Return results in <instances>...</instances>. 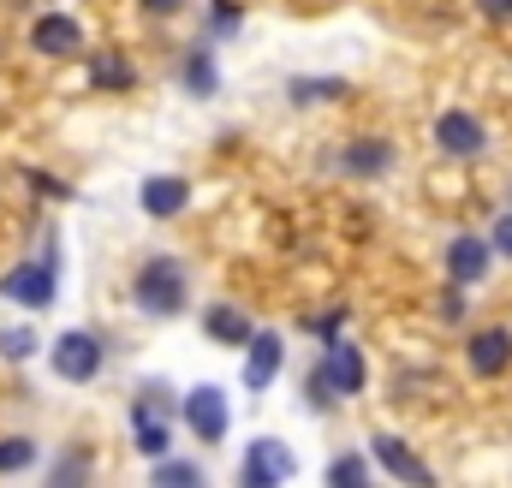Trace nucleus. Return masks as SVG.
I'll list each match as a JSON object with an SVG mask.
<instances>
[{"instance_id":"nucleus-1","label":"nucleus","mask_w":512,"mask_h":488,"mask_svg":"<svg viewBox=\"0 0 512 488\" xmlns=\"http://www.w3.org/2000/svg\"><path fill=\"white\" fill-rule=\"evenodd\" d=\"M137 304L149 310V316H179L185 310V262H173V256H149L143 268H137Z\"/></svg>"},{"instance_id":"nucleus-2","label":"nucleus","mask_w":512,"mask_h":488,"mask_svg":"<svg viewBox=\"0 0 512 488\" xmlns=\"http://www.w3.org/2000/svg\"><path fill=\"white\" fill-rule=\"evenodd\" d=\"M0 298H12V304H24V310H48V304H54V256L12 268V274L0 280Z\"/></svg>"},{"instance_id":"nucleus-3","label":"nucleus","mask_w":512,"mask_h":488,"mask_svg":"<svg viewBox=\"0 0 512 488\" xmlns=\"http://www.w3.org/2000/svg\"><path fill=\"white\" fill-rule=\"evenodd\" d=\"M310 387H316V399H322V387H328V393H364V352L346 346V340H334Z\"/></svg>"},{"instance_id":"nucleus-4","label":"nucleus","mask_w":512,"mask_h":488,"mask_svg":"<svg viewBox=\"0 0 512 488\" xmlns=\"http://www.w3.org/2000/svg\"><path fill=\"white\" fill-rule=\"evenodd\" d=\"M292 471H298V459H292L280 441H268V435H262V441H251V453H245V471H239V477H245V488H280Z\"/></svg>"},{"instance_id":"nucleus-5","label":"nucleus","mask_w":512,"mask_h":488,"mask_svg":"<svg viewBox=\"0 0 512 488\" xmlns=\"http://www.w3.org/2000/svg\"><path fill=\"white\" fill-rule=\"evenodd\" d=\"M102 369V340L96 334H60L54 340V375L60 381H90Z\"/></svg>"},{"instance_id":"nucleus-6","label":"nucleus","mask_w":512,"mask_h":488,"mask_svg":"<svg viewBox=\"0 0 512 488\" xmlns=\"http://www.w3.org/2000/svg\"><path fill=\"white\" fill-rule=\"evenodd\" d=\"M161 393L167 387H143V399L131 405V435H137V453L161 459L167 453V417H161Z\"/></svg>"},{"instance_id":"nucleus-7","label":"nucleus","mask_w":512,"mask_h":488,"mask_svg":"<svg viewBox=\"0 0 512 488\" xmlns=\"http://www.w3.org/2000/svg\"><path fill=\"white\" fill-rule=\"evenodd\" d=\"M30 42H36V54L66 60V54L84 48V30H78V18H66V12H42V18L30 24Z\"/></svg>"},{"instance_id":"nucleus-8","label":"nucleus","mask_w":512,"mask_h":488,"mask_svg":"<svg viewBox=\"0 0 512 488\" xmlns=\"http://www.w3.org/2000/svg\"><path fill=\"white\" fill-rule=\"evenodd\" d=\"M185 423H191L203 441H221V435H227V393H221V387H191V393H185Z\"/></svg>"},{"instance_id":"nucleus-9","label":"nucleus","mask_w":512,"mask_h":488,"mask_svg":"<svg viewBox=\"0 0 512 488\" xmlns=\"http://www.w3.org/2000/svg\"><path fill=\"white\" fill-rule=\"evenodd\" d=\"M370 453H376V465H382V471H393L399 483H417V488L435 483V477H429V465H423V459H417L399 435H376V441H370Z\"/></svg>"},{"instance_id":"nucleus-10","label":"nucleus","mask_w":512,"mask_h":488,"mask_svg":"<svg viewBox=\"0 0 512 488\" xmlns=\"http://www.w3.org/2000/svg\"><path fill=\"white\" fill-rule=\"evenodd\" d=\"M435 143H441L447 155L471 161V155H483V125L471 120V114H441V120H435Z\"/></svg>"},{"instance_id":"nucleus-11","label":"nucleus","mask_w":512,"mask_h":488,"mask_svg":"<svg viewBox=\"0 0 512 488\" xmlns=\"http://www.w3.org/2000/svg\"><path fill=\"white\" fill-rule=\"evenodd\" d=\"M447 274H453V286H477L483 274H489V244L483 239H453L447 244Z\"/></svg>"},{"instance_id":"nucleus-12","label":"nucleus","mask_w":512,"mask_h":488,"mask_svg":"<svg viewBox=\"0 0 512 488\" xmlns=\"http://www.w3.org/2000/svg\"><path fill=\"white\" fill-rule=\"evenodd\" d=\"M280 375V334H251V358H245V387L262 393Z\"/></svg>"},{"instance_id":"nucleus-13","label":"nucleus","mask_w":512,"mask_h":488,"mask_svg":"<svg viewBox=\"0 0 512 488\" xmlns=\"http://www.w3.org/2000/svg\"><path fill=\"white\" fill-rule=\"evenodd\" d=\"M512 358V334L507 328H483V334H471V369L477 375H501Z\"/></svg>"},{"instance_id":"nucleus-14","label":"nucleus","mask_w":512,"mask_h":488,"mask_svg":"<svg viewBox=\"0 0 512 488\" xmlns=\"http://www.w3.org/2000/svg\"><path fill=\"white\" fill-rule=\"evenodd\" d=\"M393 167V149H387L382 137H358L352 149H346V173H358V179H376Z\"/></svg>"},{"instance_id":"nucleus-15","label":"nucleus","mask_w":512,"mask_h":488,"mask_svg":"<svg viewBox=\"0 0 512 488\" xmlns=\"http://www.w3.org/2000/svg\"><path fill=\"white\" fill-rule=\"evenodd\" d=\"M185 197H191V185H185V179H149V185H143V209H149L155 221L179 215V209H185Z\"/></svg>"},{"instance_id":"nucleus-16","label":"nucleus","mask_w":512,"mask_h":488,"mask_svg":"<svg viewBox=\"0 0 512 488\" xmlns=\"http://www.w3.org/2000/svg\"><path fill=\"white\" fill-rule=\"evenodd\" d=\"M203 328H209V340H221V346H251V322H245L239 310H227V304H215V310L203 316Z\"/></svg>"},{"instance_id":"nucleus-17","label":"nucleus","mask_w":512,"mask_h":488,"mask_svg":"<svg viewBox=\"0 0 512 488\" xmlns=\"http://www.w3.org/2000/svg\"><path fill=\"white\" fill-rule=\"evenodd\" d=\"M24 465H36V441H24V435L0 441V471H24Z\"/></svg>"},{"instance_id":"nucleus-18","label":"nucleus","mask_w":512,"mask_h":488,"mask_svg":"<svg viewBox=\"0 0 512 488\" xmlns=\"http://www.w3.org/2000/svg\"><path fill=\"white\" fill-rule=\"evenodd\" d=\"M96 84H102V90H126L131 66H120V54H96Z\"/></svg>"},{"instance_id":"nucleus-19","label":"nucleus","mask_w":512,"mask_h":488,"mask_svg":"<svg viewBox=\"0 0 512 488\" xmlns=\"http://www.w3.org/2000/svg\"><path fill=\"white\" fill-rule=\"evenodd\" d=\"M203 471L197 465H155V488H197Z\"/></svg>"},{"instance_id":"nucleus-20","label":"nucleus","mask_w":512,"mask_h":488,"mask_svg":"<svg viewBox=\"0 0 512 488\" xmlns=\"http://www.w3.org/2000/svg\"><path fill=\"white\" fill-rule=\"evenodd\" d=\"M185 84H191L197 96L215 90V66H209V54H191V60H185Z\"/></svg>"},{"instance_id":"nucleus-21","label":"nucleus","mask_w":512,"mask_h":488,"mask_svg":"<svg viewBox=\"0 0 512 488\" xmlns=\"http://www.w3.org/2000/svg\"><path fill=\"white\" fill-rule=\"evenodd\" d=\"M328 483L358 488V483H370V471H364V459H334V465H328Z\"/></svg>"},{"instance_id":"nucleus-22","label":"nucleus","mask_w":512,"mask_h":488,"mask_svg":"<svg viewBox=\"0 0 512 488\" xmlns=\"http://www.w3.org/2000/svg\"><path fill=\"white\" fill-rule=\"evenodd\" d=\"M0 352H6V358H30L36 340H30V334H0Z\"/></svg>"},{"instance_id":"nucleus-23","label":"nucleus","mask_w":512,"mask_h":488,"mask_svg":"<svg viewBox=\"0 0 512 488\" xmlns=\"http://www.w3.org/2000/svg\"><path fill=\"white\" fill-rule=\"evenodd\" d=\"M489 250L512 256V215H501V221H495V233H489Z\"/></svg>"},{"instance_id":"nucleus-24","label":"nucleus","mask_w":512,"mask_h":488,"mask_svg":"<svg viewBox=\"0 0 512 488\" xmlns=\"http://www.w3.org/2000/svg\"><path fill=\"white\" fill-rule=\"evenodd\" d=\"M215 30H221V36L239 30V6H233V0H215Z\"/></svg>"},{"instance_id":"nucleus-25","label":"nucleus","mask_w":512,"mask_h":488,"mask_svg":"<svg viewBox=\"0 0 512 488\" xmlns=\"http://www.w3.org/2000/svg\"><path fill=\"white\" fill-rule=\"evenodd\" d=\"M340 90H346V84H334V78H328V84H298L292 96H298V102H316V96H340Z\"/></svg>"},{"instance_id":"nucleus-26","label":"nucleus","mask_w":512,"mask_h":488,"mask_svg":"<svg viewBox=\"0 0 512 488\" xmlns=\"http://www.w3.org/2000/svg\"><path fill=\"white\" fill-rule=\"evenodd\" d=\"M483 18H512V0H477Z\"/></svg>"},{"instance_id":"nucleus-27","label":"nucleus","mask_w":512,"mask_h":488,"mask_svg":"<svg viewBox=\"0 0 512 488\" xmlns=\"http://www.w3.org/2000/svg\"><path fill=\"white\" fill-rule=\"evenodd\" d=\"M72 477H84V459H66V465H54V483H72Z\"/></svg>"},{"instance_id":"nucleus-28","label":"nucleus","mask_w":512,"mask_h":488,"mask_svg":"<svg viewBox=\"0 0 512 488\" xmlns=\"http://www.w3.org/2000/svg\"><path fill=\"white\" fill-rule=\"evenodd\" d=\"M143 12H179V0H143Z\"/></svg>"}]
</instances>
